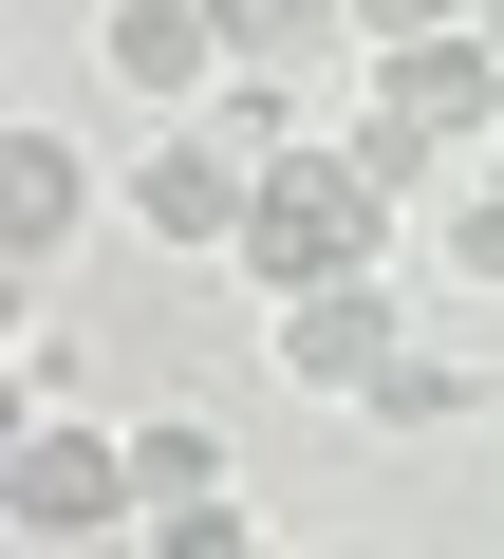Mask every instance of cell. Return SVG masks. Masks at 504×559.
<instances>
[{"instance_id": "1", "label": "cell", "mask_w": 504, "mask_h": 559, "mask_svg": "<svg viewBox=\"0 0 504 559\" xmlns=\"http://www.w3.org/2000/svg\"><path fill=\"white\" fill-rule=\"evenodd\" d=\"M355 261H392V205L355 187V150L337 131H300L281 168H262V205H243V299H318V280H355Z\"/></svg>"}, {"instance_id": "2", "label": "cell", "mask_w": 504, "mask_h": 559, "mask_svg": "<svg viewBox=\"0 0 504 559\" xmlns=\"http://www.w3.org/2000/svg\"><path fill=\"white\" fill-rule=\"evenodd\" d=\"M243 205H262V150H224L206 112H168V131L113 168V224L168 242V261H243Z\"/></svg>"}, {"instance_id": "3", "label": "cell", "mask_w": 504, "mask_h": 559, "mask_svg": "<svg viewBox=\"0 0 504 559\" xmlns=\"http://www.w3.org/2000/svg\"><path fill=\"white\" fill-rule=\"evenodd\" d=\"M281 392H318V411H374V373L411 355V299H392V261H355V280H318V299H281Z\"/></svg>"}, {"instance_id": "4", "label": "cell", "mask_w": 504, "mask_h": 559, "mask_svg": "<svg viewBox=\"0 0 504 559\" xmlns=\"http://www.w3.org/2000/svg\"><path fill=\"white\" fill-rule=\"evenodd\" d=\"M20 540H150V466H131V429L38 411V429H20Z\"/></svg>"}, {"instance_id": "5", "label": "cell", "mask_w": 504, "mask_h": 559, "mask_svg": "<svg viewBox=\"0 0 504 559\" xmlns=\"http://www.w3.org/2000/svg\"><path fill=\"white\" fill-rule=\"evenodd\" d=\"M374 94L485 168V150H504V20H467V38H374Z\"/></svg>"}, {"instance_id": "6", "label": "cell", "mask_w": 504, "mask_h": 559, "mask_svg": "<svg viewBox=\"0 0 504 559\" xmlns=\"http://www.w3.org/2000/svg\"><path fill=\"white\" fill-rule=\"evenodd\" d=\"M94 57H113V94L206 112V75H224L243 38H224V0H94Z\"/></svg>"}, {"instance_id": "7", "label": "cell", "mask_w": 504, "mask_h": 559, "mask_svg": "<svg viewBox=\"0 0 504 559\" xmlns=\"http://www.w3.org/2000/svg\"><path fill=\"white\" fill-rule=\"evenodd\" d=\"M94 205H113V168H94L75 131H20V150H0V261H20V280H38Z\"/></svg>"}, {"instance_id": "8", "label": "cell", "mask_w": 504, "mask_h": 559, "mask_svg": "<svg viewBox=\"0 0 504 559\" xmlns=\"http://www.w3.org/2000/svg\"><path fill=\"white\" fill-rule=\"evenodd\" d=\"M224 38H243V57H281V75H318V57H374V38H355V0H224Z\"/></svg>"}, {"instance_id": "9", "label": "cell", "mask_w": 504, "mask_h": 559, "mask_svg": "<svg viewBox=\"0 0 504 559\" xmlns=\"http://www.w3.org/2000/svg\"><path fill=\"white\" fill-rule=\"evenodd\" d=\"M467 411H485V373H467V355H430V336L374 373V429H467Z\"/></svg>"}, {"instance_id": "10", "label": "cell", "mask_w": 504, "mask_h": 559, "mask_svg": "<svg viewBox=\"0 0 504 559\" xmlns=\"http://www.w3.org/2000/svg\"><path fill=\"white\" fill-rule=\"evenodd\" d=\"M430 261H448V280H467V299H504V168H485V187H448V205H430Z\"/></svg>"}, {"instance_id": "11", "label": "cell", "mask_w": 504, "mask_h": 559, "mask_svg": "<svg viewBox=\"0 0 504 559\" xmlns=\"http://www.w3.org/2000/svg\"><path fill=\"white\" fill-rule=\"evenodd\" d=\"M150 540H168V559H243V540H262V503H243V466H224V485H187V503H150Z\"/></svg>"}, {"instance_id": "12", "label": "cell", "mask_w": 504, "mask_h": 559, "mask_svg": "<svg viewBox=\"0 0 504 559\" xmlns=\"http://www.w3.org/2000/svg\"><path fill=\"white\" fill-rule=\"evenodd\" d=\"M131 466H150V503H187V485H224V429L206 411H131Z\"/></svg>"}, {"instance_id": "13", "label": "cell", "mask_w": 504, "mask_h": 559, "mask_svg": "<svg viewBox=\"0 0 504 559\" xmlns=\"http://www.w3.org/2000/svg\"><path fill=\"white\" fill-rule=\"evenodd\" d=\"M485 0H355V38H467Z\"/></svg>"}, {"instance_id": "14", "label": "cell", "mask_w": 504, "mask_h": 559, "mask_svg": "<svg viewBox=\"0 0 504 559\" xmlns=\"http://www.w3.org/2000/svg\"><path fill=\"white\" fill-rule=\"evenodd\" d=\"M485 168H504V150H485Z\"/></svg>"}]
</instances>
